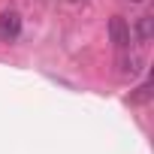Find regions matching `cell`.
<instances>
[{
  "label": "cell",
  "mask_w": 154,
  "mask_h": 154,
  "mask_svg": "<svg viewBox=\"0 0 154 154\" xmlns=\"http://www.w3.org/2000/svg\"><path fill=\"white\" fill-rule=\"evenodd\" d=\"M118 66H121L118 72L124 75V79H136V75L142 72V66H145V60H142V54H136V51H133V54H121Z\"/></svg>",
  "instance_id": "3"
},
{
  "label": "cell",
  "mask_w": 154,
  "mask_h": 154,
  "mask_svg": "<svg viewBox=\"0 0 154 154\" xmlns=\"http://www.w3.org/2000/svg\"><path fill=\"white\" fill-rule=\"evenodd\" d=\"M21 36V15L15 9L0 12V42H15Z\"/></svg>",
  "instance_id": "1"
},
{
  "label": "cell",
  "mask_w": 154,
  "mask_h": 154,
  "mask_svg": "<svg viewBox=\"0 0 154 154\" xmlns=\"http://www.w3.org/2000/svg\"><path fill=\"white\" fill-rule=\"evenodd\" d=\"M148 100H151V82L139 85L136 94H130V103H148Z\"/></svg>",
  "instance_id": "5"
},
{
  "label": "cell",
  "mask_w": 154,
  "mask_h": 154,
  "mask_svg": "<svg viewBox=\"0 0 154 154\" xmlns=\"http://www.w3.org/2000/svg\"><path fill=\"white\" fill-rule=\"evenodd\" d=\"M130 3H142V0H130Z\"/></svg>",
  "instance_id": "6"
},
{
  "label": "cell",
  "mask_w": 154,
  "mask_h": 154,
  "mask_svg": "<svg viewBox=\"0 0 154 154\" xmlns=\"http://www.w3.org/2000/svg\"><path fill=\"white\" fill-rule=\"evenodd\" d=\"M109 36H112V42H115L118 48H130V24H127L121 15H115V18L109 21Z\"/></svg>",
  "instance_id": "2"
},
{
  "label": "cell",
  "mask_w": 154,
  "mask_h": 154,
  "mask_svg": "<svg viewBox=\"0 0 154 154\" xmlns=\"http://www.w3.org/2000/svg\"><path fill=\"white\" fill-rule=\"evenodd\" d=\"M151 33H154V18L151 15H139V21H136V39L145 45V42H151Z\"/></svg>",
  "instance_id": "4"
}]
</instances>
